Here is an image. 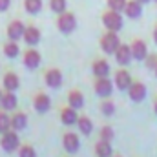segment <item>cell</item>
I'll list each match as a JSON object with an SVG mask.
<instances>
[{
  "label": "cell",
  "mask_w": 157,
  "mask_h": 157,
  "mask_svg": "<svg viewBox=\"0 0 157 157\" xmlns=\"http://www.w3.org/2000/svg\"><path fill=\"white\" fill-rule=\"evenodd\" d=\"M95 154H97V157H112L113 155L112 143H110V141H102V139H99L97 144H95Z\"/></svg>",
  "instance_id": "obj_19"
},
{
  "label": "cell",
  "mask_w": 157,
  "mask_h": 157,
  "mask_svg": "<svg viewBox=\"0 0 157 157\" xmlns=\"http://www.w3.org/2000/svg\"><path fill=\"white\" fill-rule=\"evenodd\" d=\"M18 157H37V152L31 144H24V146H20Z\"/></svg>",
  "instance_id": "obj_32"
},
{
  "label": "cell",
  "mask_w": 157,
  "mask_h": 157,
  "mask_svg": "<svg viewBox=\"0 0 157 157\" xmlns=\"http://www.w3.org/2000/svg\"><path fill=\"white\" fill-rule=\"evenodd\" d=\"M101 112H102V115H106V117H112V115L115 113V104H113V101H110V97L101 102Z\"/></svg>",
  "instance_id": "obj_27"
},
{
  "label": "cell",
  "mask_w": 157,
  "mask_h": 157,
  "mask_svg": "<svg viewBox=\"0 0 157 157\" xmlns=\"http://www.w3.org/2000/svg\"><path fill=\"white\" fill-rule=\"evenodd\" d=\"M154 112H155V115H157V95H155V99H154Z\"/></svg>",
  "instance_id": "obj_36"
},
{
  "label": "cell",
  "mask_w": 157,
  "mask_h": 157,
  "mask_svg": "<svg viewBox=\"0 0 157 157\" xmlns=\"http://www.w3.org/2000/svg\"><path fill=\"white\" fill-rule=\"evenodd\" d=\"M152 37H154V42L157 44V24L154 26V31H152Z\"/></svg>",
  "instance_id": "obj_35"
},
{
  "label": "cell",
  "mask_w": 157,
  "mask_h": 157,
  "mask_svg": "<svg viewBox=\"0 0 157 157\" xmlns=\"http://www.w3.org/2000/svg\"><path fill=\"white\" fill-rule=\"evenodd\" d=\"M126 91H128V97H130L132 102H143L146 99V95H148V88L141 80H133Z\"/></svg>",
  "instance_id": "obj_3"
},
{
  "label": "cell",
  "mask_w": 157,
  "mask_h": 157,
  "mask_svg": "<svg viewBox=\"0 0 157 157\" xmlns=\"http://www.w3.org/2000/svg\"><path fill=\"white\" fill-rule=\"evenodd\" d=\"M115 88L117 90H121V91H126L128 88H130V84L133 82V78H132V75H130V71L128 70H124V66L121 68V70H117L115 71Z\"/></svg>",
  "instance_id": "obj_8"
},
{
  "label": "cell",
  "mask_w": 157,
  "mask_h": 157,
  "mask_svg": "<svg viewBox=\"0 0 157 157\" xmlns=\"http://www.w3.org/2000/svg\"><path fill=\"white\" fill-rule=\"evenodd\" d=\"M130 48H132L133 60H144L148 57V46H146V42L143 39H133L132 44H130Z\"/></svg>",
  "instance_id": "obj_7"
},
{
  "label": "cell",
  "mask_w": 157,
  "mask_h": 157,
  "mask_svg": "<svg viewBox=\"0 0 157 157\" xmlns=\"http://www.w3.org/2000/svg\"><path fill=\"white\" fill-rule=\"evenodd\" d=\"M66 6H68V2L66 0H49V7H51V11L53 13H64L66 11Z\"/></svg>",
  "instance_id": "obj_30"
},
{
  "label": "cell",
  "mask_w": 157,
  "mask_h": 157,
  "mask_svg": "<svg viewBox=\"0 0 157 157\" xmlns=\"http://www.w3.org/2000/svg\"><path fill=\"white\" fill-rule=\"evenodd\" d=\"M60 121H62V124H66V126H73V124H77V121H78L77 110L71 108V106L62 108V112H60Z\"/></svg>",
  "instance_id": "obj_16"
},
{
  "label": "cell",
  "mask_w": 157,
  "mask_h": 157,
  "mask_svg": "<svg viewBox=\"0 0 157 157\" xmlns=\"http://www.w3.org/2000/svg\"><path fill=\"white\" fill-rule=\"evenodd\" d=\"M57 28H59L60 33H66V35L71 33V31L77 28V18H75V15L70 13V11L60 13V15H59V20H57Z\"/></svg>",
  "instance_id": "obj_4"
},
{
  "label": "cell",
  "mask_w": 157,
  "mask_h": 157,
  "mask_svg": "<svg viewBox=\"0 0 157 157\" xmlns=\"http://www.w3.org/2000/svg\"><path fill=\"white\" fill-rule=\"evenodd\" d=\"M126 2L128 0H106V6H108V9H115V11H121L122 13Z\"/></svg>",
  "instance_id": "obj_31"
},
{
  "label": "cell",
  "mask_w": 157,
  "mask_h": 157,
  "mask_svg": "<svg viewBox=\"0 0 157 157\" xmlns=\"http://www.w3.org/2000/svg\"><path fill=\"white\" fill-rule=\"evenodd\" d=\"M44 78H46V84H48L49 88H53V90H57V88L62 86V71L57 70V68L48 70L46 75H44Z\"/></svg>",
  "instance_id": "obj_12"
},
{
  "label": "cell",
  "mask_w": 157,
  "mask_h": 157,
  "mask_svg": "<svg viewBox=\"0 0 157 157\" xmlns=\"http://www.w3.org/2000/svg\"><path fill=\"white\" fill-rule=\"evenodd\" d=\"M2 95H4V93H2V90H0V102H2Z\"/></svg>",
  "instance_id": "obj_38"
},
{
  "label": "cell",
  "mask_w": 157,
  "mask_h": 157,
  "mask_svg": "<svg viewBox=\"0 0 157 157\" xmlns=\"http://www.w3.org/2000/svg\"><path fill=\"white\" fill-rule=\"evenodd\" d=\"M22 39L26 40L28 46H37V44L40 42L39 28H35V26H28V28L24 29V37H22Z\"/></svg>",
  "instance_id": "obj_17"
},
{
  "label": "cell",
  "mask_w": 157,
  "mask_h": 157,
  "mask_svg": "<svg viewBox=\"0 0 157 157\" xmlns=\"http://www.w3.org/2000/svg\"><path fill=\"white\" fill-rule=\"evenodd\" d=\"M137 2H141V4L144 6V4H148V2H152V0H137Z\"/></svg>",
  "instance_id": "obj_37"
},
{
  "label": "cell",
  "mask_w": 157,
  "mask_h": 157,
  "mask_svg": "<svg viewBox=\"0 0 157 157\" xmlns=\"http://www.w3.org/2000/svg\"><path fill=\"white\" fill-rule=\"evenodd\" d=\"M24 29H26V26L20 22V20H13L9 26H7V37L9 40H18L24 37Z\"/></svg>",
  "instance_id": "obj_15"
},
{
  "label": "cell",
  "mask_w": 157,
  "mask_h": 157,
  "mask_svg": "<svg viewBox=\"0 0 157 157\" xmlns=\"http://www.w3.org/2000/svg\"><path fill=\"white\" fill-rule=\"evenodd\" d=\"M0 106H2V110H6V112L15 110V108H17V95H15V91H6V93L2 95Z\"/></svg>",
  "instance_id": "obj_20"
},
{
  "label": "cell",
  "mask_w": 157,
  "mask_h": 157,
  "mask_svg": "<svg viewBox=\"0 0 157 157\" xmlns=\"http://www.w3.org/2000/svg\"><path fill=\"white\" fill-rule=\"evenodd\" d=\"M122 13L121 11H115V9H108L102 13V26L108 29V31H121L122 29Z\"/></svg>",
  "instance_id": "obj_1"
},
{
  "label": "cell",
  "mask_w": 157,
  "mask_h": 157,
  "mask_svg": "<svg viewBox=\"0 0 157 157\" xmlns=\"http://www.w3.org/2000/svg\"><path fill=\"white\" fill-rule=\"evenodd\" d=\"M77 126H78V132L82 135H90L93 132V122H91V119L86 117V115H78Z\"/></svg>",
  "instance_id": "obj_24"
},
{
  "label": "cell",
  "mask_w": 157,
  "mask_h": 157,
  "mask_svg": "<svg viewBox=\"0 0 157 157\" xmlns=\"http://www.w3.org/2000/svg\"><path fill=\"white\" fill-rule=\"evenodd\" d=\"M93 88H95V93H97L99 97H102V99H108V97L113 93V82L108 77H97Z\"/></svg>",
  "instance_id": "obj_6"
},
{
  "label": "cell",
  "mask_w": 157,
  "mask_h": 157,
  "mask_svg": "<svg viewBox=\"0 0 157 157\" xmlns=\"http://www.w3.org/2000/svg\"><path fill=\"white\" fill-rule=\"evenodd\" d=\"M18 86H20V80H18L17 73H11V71L6 73V77H4V90L6 91H17Z\"/></svg>",
  "instance_id": "obj_21"
},
{
  "label": "cell",
  "mask_w": 157,
  "mask_h": 157,
  "mask_svg": "<svg viewBox=\"0 0 157 157\" xmlns=\"http://www.w3.org/2000/svg\"><path fill=\"white\" fill-rule=\"evenodd\" d=\"M0 146L4 152H15L20 148V137L17 135V130L15 132H6L2 133V139H0Z\"/></svg>",
  "instance_id": "obj_5"
},
{
  "label": "cell",
  "mask_w": 157,
  "mask_h": 157,
  "mask_svg": "<svg viewBox=\"0 0 157 157\" xmlns=\"http://www.w3.org/2000/svg\"><path fill=\"white\" fill-rule=\"evenodd\" d=\"M113 137H115V132H113V128L112 126H102L101 128V132H99V139H102V141H113Z\"/></svg>",
  "instance_id": "obj_29"
},
{
  "label": "cell",
  "mask_w": 157,
  "mask_h": 157,
  "mask_svg": "<svg viewBox=\"0 0 157 157\" xmlns=\"http://www.w3.org/2000/svg\"><path fill=\"white\" fill-rule=\"evenodd\" d=\"M119 46H121V39H119L117 31H108L106 29V33L101 37V49L106 55H113Z\"/></svg>",
  "instance_id": "obj_2"
},
{
  "label": "cell",
  "mask_w": 157,
  "mask_h": 157,
  "mask_svg": "<svg viewBox=\"0 0 157 157\" xmlns=\"http://www.w3.org/2000/svg\"><path fill=\"white\" fill-rule=\"evenodd\" d=\"M91 71H93L95 77H108L110 75V64H108V60H104V59L95 60L93 66H91Z\"/></svg>",
  "instance_id": "obj_18"
},
{
  "label": "cell",
  "mask_w": 157,
  "mask_h": 157,
  "mask_svg": "<svg viewBox=\"0 0 157 157\" xmlns=\"http://www.w3.org/2000/svg\"><path fill=\"white\" fill-rule=\"evenodd\" d=\"M33 108H35L39 113L49 112V108H51V99H49L46 93H37L35 99H33Z\"/></svg>",
  "instance_id": "obj_13"
},
{
  "label": "cell",
  "mask_w": 157,
  "mask_h": 157,
  "mask_svg": "<svg viewBox=\"0 0 157 157\" xmlns=\"http://www.w3.org/2000/svg\"><path fill=\"white\" fill-rule=\"evenodd\" d=\"M112 157H121V155H112Z\"/></svg>",
  "instance_id": "obj_40"
},
{
  "label": "cell",
  "mask_w": 157,
  "mask_h": 157,
  "mask_svg": "<svg viewBox=\"0 0 157 157\" xmlns=\"http://www.w3.org/2000/svg\"><path fill=\"white\" fill-rule=\"evenodd\" d=\"M24 9L29 15H37L40 9H42V0H26L24 2Z\"/></svg>",
  "instance_id": "obj_26"
},
{
  "label": "cell",
  "mask_w": 157,
  "mask_h": 157,
  "mask_svg": "<svg viewBox=\"0 0 157 157\" xmlns=\"http://www.w3.org/2000/svg\"><path fill=\"white\" fill-rule=\"evenodd\" d=\"M113 55H115V60H117V64H121V66H128V64L133 60L132 48H130L128 44H122V42H121V46L117 48V51H115Z\"/></svg>",
  "instance_id": "obj_10"
},
{
  "label": "cell",
  "mask_w": 157,
  "mask_h": 157,
  "mask_svg": "<svg viewBox=\"0 0 157 157\" xmlns=\"http://www.w3.org/2000/svg\"><path fill=\"white\" fill-rule=\"evenodd\" d=\"M62 144H64V150H66L68 154H77L78 148H80V139H78L77 133L66 132L64 137H62Z\"/></svg>",
  "instance_id": "obj_9"
},
{
  "label": "cell",
  "mask_w": 157,
  "mask_h": 157,
  "mask_svg": "<svg viewBox=\"0 0 157 157\" xmlns=\"http://www.w3.org/2000/svg\"><path fill=\"white\" fill-rule=\"evenodd\" d=\"M122 13H124V17H128L132 20H137L143 15V4L137 2V0H128L126 6H124V9H122Z\"/></svg>",
  "instance_id": "obj_11"
},
{
  "label": "cell",
  "mask_w": 157,
  "mask_h": 157,
  "mask_svg": "<svg viewBox=\"0 0 157 157\" xmlns=\"http://www.w3.org/2000/svg\"><path fill=\"white\" fill-rule=\"evenodd\" d=\"M155 2H157V0H155Z\"/></svg>",
  "instance_id": "obj_41"
},
{
  "label": "cell",
  "mask_w": 157,
  "mask_h": 157,
  "mask_svg": "<svg viewBox=\"0 0 157 157\" xmlns=\"http://www.w3.org/2000/svg\"><path fill=\"white\" fill-rule=\"evenodd\" d=\"M9 130H11V117L7 115L6 110H2L0 112V133H6Z\"/></svg>",
  "instance_id": "obj_28"
},
{
  "label": "cell",
  "mask_w": 157,
  "mask_h": 157,
  "mask_svg": "<svg viewBox=\"0 0 157 157\" xmlns=\"http://www.w3.org/2000/svg\"><path fill=\"white\" fill-rule=\"evenodd\" d=\"M18 53H20V48H18L17 40H9V42L4 46V55H6L7 59H15Z\"/></svg>",
  "instance_id": "obj_25"
},
{
  "label": "cell",
  "mask_w": 157,
  "mask_h": 157,
  "mask_svg": "<svg viewBox=\"0 0 157 157\" xmlns=\"http://www.w3.org/2000/svg\"><path fill=\"white\" fill-rule=\"evenodd\" d=\"M144 64H146L148 70H154L155 64H157V55H150V53H148V57L144 59Z\"/></svg>",
  "instance_id": "obj_33"
},
{
  "label": "cell",
  "mask_w": 157,
  "mask_h": 157,
  "mask_svg": "<svg viewBox=\"0 0 157 157\" xmlns=\"http://www.w3.org/2000/svg\"><path fill=\"white\" fill-rule=\"evenodd\" d=\"M154 71H155V77H157V64H155V68H154Z\"/></svg>",
  "instance_id": "obj_39"
},
{
  "label": "cell",
  "mask_w": 157,
  "mask_h": 157,
  "mask_svg": "<svg viewBox=\"0 0 157 157\" xmlns=\"http://www.w3.org/2000/svg\"><path fill=\"white\" fill-rule=\"evenodd\" d=\"M9 6H11V0H0V11H7Z\"/></svg>",
  "instance_id": "obj_34"
},
{
  "label": "cell",
  "mask_w": 157,
  "mask_h": 157,
  "mask_svg": "<svg viewBox=\"0 0 157 157\" xmlns=\"http://www.w3.org/2000/svg\"><path fill=\"white\" fill-rule=\"evenodd\" d=\"M68 104H70L71 108H75V110H80V108L84 106V95H82L78 90L70 91V93H68Z\"/></svg>",
  "instance_id": "obj_22"
},
{
  "label": "cell",
  "mask_w": 157,
  "mask_h": 157,
  "mask_svg": "<svg viewBox=\"0 0 157 157\" xmlns=\"http://www.w3.org/2000/svg\"><path fill=\"white\" fill-rule=\"evenodd\" d=\"M40 64V53L37 49H26L24 51V66L28 70H37Z\"/></svg>",
  "instance_id": "obj_14"
},
{
  "label": "cell",
  "mask_w": 157,
  "mask_h": 157,
  "mask_svg": "<svg viewBox=\"0 0 157 157\" xmlns=\"http://www.w3.org/2000/svg\"><path fill=\"white\" fill-rule=\"evenodd\" d=\"M26 126H28V117H26V113H22V112L13 113V117H11V128H13V130L20 132V130H24Z\"/></svg>",
  "instance_id": "obj_23"
}]
</instances>
